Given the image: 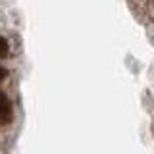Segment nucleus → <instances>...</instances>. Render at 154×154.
I'll return each mask as SVG.
<instances>
[{
    "label": "nucleus",
    "instance_id": "f257e3e1",
    "mask_svg": "<svg viewBox=\"0 0 154 154\" xmlns=\"http://www.w3.org/2000/svg\"><path fill=\"white\" fill-rule=\"evenodd\" d=\"M12 118H14L12 104H10V106H4V108H0V127L8 125L10 122H12Z\"/></svg>",
    "mask_w": 154,
    "mask_h": 154
},
{
    "label": "nucleus",
    "instance_id": "f03ea898",
    "mask_svg": "<svg viewBox=\"0 0 154 154\" xmlns=\"http://www.w3.org/2000/svg\"><path fill=\"white\" fill-rule=\"evenodd\" d=\"M8 52H10V45H8V41L4 37H0V58H6L8 56Z\"/></svg>",
    "mask_w": 154,
    "mask_h": 154
},
{
    "label": "nucleus",
    "instance_id": "7ed1b4c3",
    "mask_svg": "<svg viewBox=\"0 0 154 154\" xmlns=\"http://www.w3.org/2000/svg\"><path fill=\"white\" fill-rule=\"evenodd\" d=\"M4 106H10V100L4 93H0V108H4Z\"/></svg>",
    "mask_w": 154,
    "mask_h": 154
},
{
    "label": "nucleus",
    "instance_id": "20e7f679",
    "mask_svg": "<svg viewBox=\"0 0 154 154\" xmlns=\"http://www.w3.org/2000/svg\"><path fill=\"white\" fill-rule=\"evenodd\" d=\"M6 77H8V69H6V67H2V66H0V83H2V81L6 79Z\"/></svg>",
    "mask_w": 154,
    "mask_h": 154
},
{
    "label": "nucleus",
    "instance_id": "39448f33",
    "mask_svg": "<svg viewBox=\"0 0 154 154\" xmlns=\"http://www.w3.org/2000/svg\"><path fill=\"white\" fill-rule=\"evenodd\" d=\"M150 2H152V6H154V0H150Z\"/></svg>",
    "mask_w": 154,
    "mask_h": 154
},
{
    "label": "nucleus",
    "instance_id": "423d86ee",
    "mask_svg": "<svg viewBox=\"0 0 154 154\" xmlns=\"http://www.w3.org/2000/svg\"><path fill=\"white\" fill-rule=\"evenodd\" d=\"M148 2H150V0H148Z\"/></svg>",
    "mask_w": 154,
    "mask_h": 154
}]
</instances>
